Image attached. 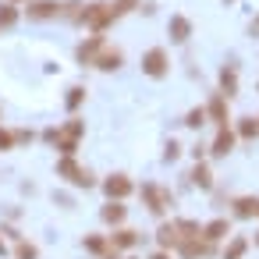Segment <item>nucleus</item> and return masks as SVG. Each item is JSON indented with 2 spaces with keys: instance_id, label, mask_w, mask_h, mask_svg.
<instances>
[{
  "instance_id": "nucleus-8",
  "label": "nucleus",
  "mask_w": 259,
  "mask_h": 259,
  "mask_svg": "<svg viewBox=\"0 0 259 259\" xmlns=\"http://www.w3.org/2000/svg\"><path fill=\"white\" fill-rule=\"evenodd\" d=\"M100 50H103V36L96 32V36H89V39H85V43L78 47V61H82V64H96Z\"/></svg>"
},
{
  "instance_id": "nucleus-33",
  "label": "nucleus",
  "mask_w": 259,
  "mask_h": 259,
  "mask_svg": "<svg viewBox=\"0 0 259 259\" xmlns=\"http://www.w3.org/2000/svg\"><path fill=\"white\" fill-rule=\"evenodd\" d=\"M149 259H170V255H167V252H153Z\"/></svg>"
},
{
  "instance_id": "nucleus-19",
  "label": "nucleus",
  "mask_w": 259,
  "mask_h": 259,
  "mask_svg": "<svg viewBox=\"0 0 259 259\" xmlns=\"http://www.w3.org/2000/svg\"><path fill=\"white\" fill-rule=\"evenodd\" d=\"M124 213H128V209H124L117 199H110V202L103 206V220H107V224H121V220H124Z\"/></svg>"
},
{
  "instance_id": "nucleus-13",
  "label": "nucleus",
  "mask_w": 259,
  "mask_h": 259,
  "mask_svg": "<svg viewBox=\"0 0 259 259\" xmlns=\"http://www.w3.org/2000/svg\"><path fill=\"white\" fill-rule=\"evenodd\" d=\"M206 117H213V121L224 128V124H227V96H213L209 107H206Z\"/></svg>"
},
{
  "instance_id": "nucleus-28",
  "label": "nucleus",
  "mask_w": 259,
  "mask_h": 259,
  "mask_svg": "<svg viewBox=\"0 0 259 259\" xmlns=\"http://www.w3.org/2000/svg\"><path fill=\"white\" fill-rule=\"evenodd\" d=\"M85 248H89V252H107V241H103L100 234H93V238H85Z\"/></svg>"
},
{
  "instance_id": "nucleus-34",
  "label": "nucleus",
  "mask_w": 259,
  "mask_h": 259,
  "mask_svg": "<svg viewBox=\"0 0 259 259\" xmlns=\"http://www.w3.org/2000/svg\"><path fill=\"white\" fill-rule=\"evenodd\" d=\"M4 252H8V245H4V238H0V255H4Z\"/></svg>"
},
{
  "instance_id": "nucleus-35",
  "label": "nucleus",
  "mask_w": 259,
  "mask_h": 259,
  "mask_svg": "<svg viewBox=\"0 0 259 259\" xmlns=\"http://www.w3.org/2000/svg\"><path fill=\"white\" fill-rule=\"evenodd\" d=\"M252 32H259V18H255V25H252Z\"/></svg>"
},
{
  "instance_id": "nucleus-18",
  "label": "nucleus",
  "mask_w": 259,
  "mask_h": 259,
  "mask_svg": "<svg viewBox=\"0 0 259 259\" xmlns=\"http://www.w3.org/2000/svg\"><path fill=\"white\" fill-rule=\"evenodd\" d=\"M188 178H192V185H199V188H209V185H213V174H209V167H206V163H195Z\"/></svg>"
},
{
  "instance_id": "nucleus-10",
  "label": "nucleus",
  "mask_w": 259,
  "mask_h": 259,
  "mask_svg": "<svg viewBox=\"0 0 259 259\" xmlns=\"http://www.w3.org/2000/svg\"><path fill=\"white\" fill-rule=\"evenodd\" d=\"M167 32H170V39H174V43H185V39L192 36V22H188V18H181V15H174V18H170V25H167Z\"/></svg>"
},
{
  "instance_id": "nucleus-7",
  "label": "nucleus",
  "mask_w": 259,
  "mask_h": 259,
  "mask_svg": "<svg viewBox=\"0 0 259 259\" xmlns=\"http://www.w3.org/2000/svg\"><path fill=\"white\" fill-rule=\"evenodd\" d=\"M103 192L110 195V199H124V195H132V181H128V174H110L107 181H103Z\"/></svg>"
},
{
  "instance_id": "nucleus-22",
  "label": "nucleus",
  "mask_w": 259,
  "mask_h": 259,
  "mask_svg": "<svg viewBox=\"0 0 259 259\" xmlns=\"http://www.w3.org/2000/svg\"><path fill=\"white\" fill-rule=\"evenodd\" d=\"M245 248H248V241H245V238H234V241L227 245L224 259H241V255H245Z\"/></svg>"
},
{
  "instance_id": "nucleus-36",
  "label": "nucleus",
  "mask_w": 259,
  "mask_h": 259,
  "mask_svg": "<svg viewBox=\"0 0 259 259\" xmlns=\"http://www.w3.org/2000/svg\"><path fill=\"white\" fill-rule=\"evenodd\" d=\"M255 217H259V199H255Z\"/></svg>"
},
{
  "instance_id": "nucleus-1",
  "label": "nucleus",
  "mask_w": 259,
  "mask_h": 259,
  "mask_svg": "<svg viewBox=\"0 0 259 259\" xmlns=\"http://www.w3.org/2000/svg\"><path fill=\"white\" fill-rule=\"evenodd\" d=\"M82 132H85V121H78V117H71L64 128H50L47 132V139L64 153V156H71L75 149H78V139H82Z\"/></svg>"
},
{
  "instance_id": "nucleus-24",
  "label": "nucleus",
  "mask_w": 259,
  "mask_h": 259,
  "mask_svg": "<svg viewBox=\"0 0 259 259\" xmlns=\"http://www.w3.org/2000/svg\"><path fill=\"white\" fill-rule=\"evenodd\" d=\"M82 100H85V89H82V85L68 89V110H78V107H82Z\"/></svg>"
},
{
  "instance_id": "nucleus-14",
  "label": "nucleus",
  "mask_w": 259,
  "mask_h": 259,
  "mask_svg": "<svg viewBox=\"0 0 259 259\" xmlns=\"http://www.w3.org/2000/svg\"><path fill=\"white\" fill-rule=\"evenodd\" d=\"M156 241H160V248H178L181 234H178V227H174V224H163V227L156 231Z\"/></svg>"
},
{
  "instance_id": "nucleus-4",
  "label": "nucleus",
  "mask_w": 259,
  "mask_h": 259,
  "mask_svg": "<svg viewBox=\"0 0 259 259\" xmlns=\"http://www.w3.org/2000/svg\"><path fill=\"white\" fill-rule=\"evenodd\" d=\"M167 68H170V61H167V50H163V47L146 50V57H142V71H146L149 78H163Z\"/></svg>"
},
{
  "instance_id": "nucleus-32",
  "label": "nucleus",
  "mask_w": 259,
  "mask_h": 259,
  "mask_svg": "<svg viewBox=\"0 0 259 259\" xmlns=\"http://www.w3.org/2000/svg\"><path fill=\"white\" fill-rule=\"evenodd\" d=\"M15 142H32V132H15Z\"/></svg>"
},
{
  "instance_id": "nucleus-6",
  "label": "nucleus",
  "mask_w": 259,
  "mask_h": 259,
  "mask_svg": "<svg viewBox=\"0 0 259 259\" xmlns=\"http://www.w3.org/2000/svg\"><path fill=\"white\" fill-rule=\"evenodd\" d=\"M64 8L68 4H57V0H36V4H29V18H36V22L57 18V15H64Z\"/></svg>"
},
{
  "instance_id": "nucleus-5",
  "label": "nucleus",
  "mask_w": 259,
  "mask_h": 259,
  "mask_svg": "<svg viewBox=\"0 0 259 259\" xmlns=\"http://www.w3.org/2000/svg\"><path fill=\"white\" fill-rule=\"evenodd\" d=\"M142 195H146L149 213H156V217H163V209L174 202V195H170V192H163L160 185H142Z\"/></svg>"
},
{
  "instance_id": "nucleus-25",
  "label": "nucleus",
  "mask_w": 259,
  "mask_h": 259,
  "mask_svg": "<svg viewBox=\"0 0 259 259\" xmlns=\"http://www.w3.org/2000/svg\"><path fill=\"white\" fill-rule=\"evenodd\" d=\"M234 213L238 217H255V199H238L234 202Z\"/></svg>"
},
{
  "instance_id": "nucleus-17",
  "label": "nucleus",
  "mask_w": 259,
  "mask_h": 259,
  "mask_svg": "<svg viewBox=\"0 0 259 259\" xmlns=\"http://www.w3.org/2000/svg\"><path fill=\"white\" fill-rule=\"evenodd\" d=\"M220 85H224V96L231 100V96L238 93V71H234V68H224V71H220Z\"/></svg>"
},
{
  "instance_id": "nucleus-11",
  "label": "nucleus",
  "mask_w": 259,
  "mask_h": 259,
  "mask_svg": "<svg viewBox=\"0 0 259 259\" xmlns=\"http://www.w3.org/2000/svg\"><path fill=\"white\" fill-rule=\"evenodd\" d=\"M231 149H234V132L224 124V128L217 132V139H213V156H227Z\"/></svg>"
},
{
  "instance_id": "nucleus-15",
  "label": "nucleus",
  "mask_w": 259,
  "mask_h": 259,
  "mask_svg": "<svg viewBox=\"0 0 259 259\" xmlns=\"http://www.w3.org/2000/svg\"><path fill=\"white\" fill-rule=\"evenodd\" d=\"M121 61H124V54H121V50H103V54L96 57V68L114 71V68H121Z\"/></svg>"
},
{
  "instance_id": "nucleus-31",
  "label": "nucleus",
  "mask_w": 259,
  "mask_h": 259,
  "mask_svg": "<svg viewBox=\"0 0 259 259\" xmlns=\"http://www.w3.org/2000/svg\"><path fill=\"white\" fill-rule=\"evenodd\" d=\"M178 153H181V146H178V142H167V153H163V156H167V160H178Z\"/></svg>"
},
{
  "instance_id": "nucleus-16",
  "label": "nucleus",
  "mask_w": 259,
  "mask_h": 259,
  "mask_svg": "<svg viewBox=\"0 0 259 259\" xmlns=\"http://www.w3.org/2000/svg\"><path fill=\"white\" fill-rule=\"evenodd\" d=\"M110 245H114V248H132V245H139V231L124 227V231H117V234L110 238Z\"/></svg>"
},
{
  "instance_id": "nucleus-9",
  "label": "nucleus",
  "mask_w": 259,
  "mask_h": 259,
  "mask_svg": "<svg viewBox=\"0 0 259 259\" xmlns=\"http://www.w3.org/2000/svg\"><path fill=\"white\" fill-rule=\"evenodd\" d=\"M178 252H181L185 259H195V255H206V252H209V241H206V238H181V241H178Z\"/></svg>"
},
{
  "instance_id": "nucleus-29",
  "label": "nucleus",
  "mask_w": 259,
  "mask_h": 259,
  "mask_svg": "<svg viewBox=\"0 0 259 259\" xmlns=\"http://www.w3.org/2000/svg\"><path fill=\"white\" fill-rule=\"evenodd\" d=\"M139 8V0H117V4H114V11L117 15H124V11H135Z\"/></svg>"
},
{
  "instance_id": "nucleus-12",
  "label": "nucleus",
  "mask_w": 259,
  "mask_h": 259,
  "mask_svg": "<svg viewBox=\"0 0 259 259\" xmlns=\"http://www.w3.org/2000/svg\"><path fill=\"white\" fill-rule=\"evenodd\" d=\"M231 234V224L224 220V217H217V220H209L206 227H202V238L206 241H220V238H227Z\"/></svg>"
},
{
  "instance_id": "nucleus-37",
  "label": "nucleus",
  "mask_w": 259,
  "mask_h": 259,
  "mask_svg": "<svg viewBox=\"0 0 259 259\" xmlns=\"http://www.w3.org/2000/svg\"><path fill=\"white\" fill-rule=\"evenodd\" d=\"M255 245H259V234H255Z\"/></svg>"
},
{
  "instance_id": "nucleus-3",
  "label": "nucleus",
  "mask_w": 259,
  "mask_h": 259,
  "mask_svg": "<svg viewBox=\"0 0 259 259\" xmlns=\"http://www.w3.org/2000/svg\"><path fill=\"white\" fill-rule=\"evenodd\" d=\"M57 174L68 178V181L78 185V188H93V174H89L82 163H75V156H64V160L57 163Z\"/></svg>"
},
{
  "instance_id": "nucleus-2",
  "label": "nucleus",
  "mask_w": 259,
  "mask_h": 259,
  "mask_svg": "<svg viewBox=\"0 0 259 259\" xmlns=\"http://www.w3.org/2000/svg\"><path fill=\"white\" fill-rule=\"evenodd\" d=\"M114 18H121L114 11V4H85V11H78V22H85L93 32H103Z\"/></svg>"
},
{
  "instance_id": "nucleus-27",
  "label": "nucleus",
  "mask_w": 259,
  "mask_h": 259,
  "mask_svg": "<svg viewBox=\"0 0 259 259\" xmlns=\"http://www.w3.org/2000/svg\"><path fill=\"white\" fill-rule=\"evenodd\" d=\"M18 22V11L15 8H0V29H4V25H15Z\"/></svg>"
},
{
  "instance_id": "nucleus-26",
  "label": "nucleus",
  "mask_w": 259,
  "mask_h": 259,
  "mask_svg": "<svg viewBox=\"0 0 259 259\" xmlns=\"http://www.w3.org/2000/svg\"><path fill=\"white\" fill-rule=\"evenodd\" d=\"M202 121H206V107H195V110H188V117H185L188 128H199Z\"/></svg>"
},
{
  "instance_id": "nucleus-20",
  "label": "nucleus",
  "mask_w": 259,
  "mask_h": 259,
  "mask_svg": "<svg viewBox=\"0 0 259 259\" xmlns=\"http://www.w3.org/2000/svg\"><path fill=\"white\" fill-rule=\"evenodd\" d=\"M174 227H178V234H181V238H199V234H202V227H199L195 220H178Z\"/></svg>"
},
{
  "instance_id": "nucleus-23",
  "label": "nucleus",
  "mask_w": 259,
  "mask_h": 259,
  "mask_svg": "<svg viewBox=\"0 0 259 259\" xmlns=\"http://www.w3.org/2000/svg\"><path fill=\"white\" fill-rule=\"evenodd\" d=\"M15 255H18V259H39V248H36L32 241H18Z\"/></svg>"
},
{
  "instance_id": "nucleus-21",
  "label": "nucleus",
  "mask_w": 259,
  "mask_h": 259,
  "mask_svg": "<svg viewBox=\"0 0 259 259\" xmlns=\"http://www.w3.org/2000/svg\"><path fill=\"white\" fill-rule=\"evenodd\" d=\"M238 135H241V139H255V135H259V121H255V117H241Z\"/></svg>"
},
{
  "instance_id": "nucleus-30",
  "label": "nucleus",
  "mask_w": 259,
  "mask_h": 259,
  "mask_svg": "<svg viewBox=\"0 0 259 259\" xmlns=\"http://www.w3.org/2000/svg\"><path fill=\"white\" fill-rule=\"evenodd\" d=\"M11 146H15V135L0 128V153H4V149H11Z\"/></svg>"
}]
</instances>
